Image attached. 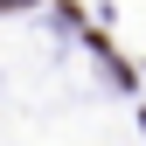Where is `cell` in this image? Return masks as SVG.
<instances>
[{
	"label": "cell",
	"mask_w": 146,
	"mask_h": 146,
	"mask_svg": "<svg viewBox=\"0 0 146 146\" xmlns=\"http://www.w3.org/2000/svg\"><path fill=\"white\" fill-rule=\"evenodd\" d=\"M0 7H35V0H0Z\"/></svg>",
	"instance_id": "cell-1"
}]
</instances>
